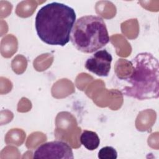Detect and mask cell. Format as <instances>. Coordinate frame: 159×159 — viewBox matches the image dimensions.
I'll return each mask as SVG.
<instances>
[{
	"instance_id": "cell-7",
	"label": "cell",
	"mask_w": 159,
	"mask_h": 159,
	"mask_svg": "<svg viewBox=\"0 0 159 159\" xmlns=\"http://www.w3.org/2000/svg\"><path fill=\"white\" fill-rule=\"evenodd\" d=\"M98 157L100 159H116L117 158V152L114 147L106 146L99 150Z\"/></svg>"
},
{
	"instance_id": "cell-4",
	"label": "cell",
	"mask_w": 159,
	"mask_h": 159,
	"mask_svg": "<svg viewBox=\"0 0 159 159\" xmlns=\"http://www.w3.org/2000/svg\"><path fill=\"white\" fill-rule=\"evenodd\" d=\"M34 158L73 159L74 155L71 147L66 142L60 140L42 143L34 152Z\"/></svg>"
},
{
	"instance_id": "cell-3",
	"label": "cell",
	"mask_w": 159,
	"mask_h": 159,
	"mask_svg": "<svg viewBox=\"0 0 159 159\" xmlns=\"http://www.w3.org/2000/svg\"><path fill=\"white\" fill-rule=\"evenodd\" d=\"M70 40L79 51L91 53L99 50L109 42V35L103 19L86 15L78 19L71 30Z\"/></svg>"
},
{
	"instance_id": "cell-1",
	"label": "cell",
	"mask_w": 159,
	"mask_h": 159,
	"mask_svg": "<svg viewBox=\"0 0 159 159\" xmlns=\"http://www.w3.org/2000/svg\"><path fill=\"white\" fill-rule=\"evenodd\" d=\"M76 12L63 3L52 2L42 6L35 19V27L39 39L50 45L65 46L76 22Z\"/></svg>"
},
{
	"instance_id": "cell-2",
	"label": "cell",
	"mask_w": 159,
	"mask_h": 159,
	"mask_svg": "<svg viewBox=\"0 0 159 159\" xmlns=\"http://www.w3.org/2000/svg\"><path fill=\"white\" fill-rule=\"evenodd\" d=\"M132 72L127 78L121 88L123 95L145 100L159 96V63L149 52L138 53L130 61Z\"/></svg>"
},
{
	"instance_id": "cell-6",
	"label": "cell",
	"mask_w": 159,
	"mask_h": 159,
	"mask_svg": "<svg viewBox=\"0 0 159 159\" xmlns=\"http://www.w3.org/2000/svg\"><path fill=\"white\" fill-rule=\"evenodd\" d=\"M80 140L81 143L88 150L93 151L98 148L100 139L96 132L84 130L81 133Z\"/></svg>"
},
{
	"instance_id": "cell-5",
	"label": "cell",
	"mask_w": 159,
	"mask_h": 159,
	"mask_svg": "<svg viewBox=\"0 0 159 159\" xmlns=\"http://www.w3.org/2000/svg\"><path fill=\"white\" fill-rule=\"evenodd\" d=\"M112 60V57L109 52L104 49L99 50L86 60L84 66L97 76L106 77L109 75Z\"/></svg>"
}]
</instances>
